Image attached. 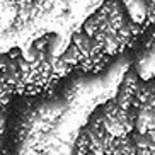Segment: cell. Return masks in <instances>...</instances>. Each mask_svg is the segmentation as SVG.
Returning <instances> with one entry per match:
<instances>
[{
	"label": "cell",
	"instance_id": "6da1fadb",
	"mask_svg": "<svg viewBox=\"0 0 155 155\" xmlns=\"http://www.w3.org/2000/svg\"><path fill=\"white\" fill-rule=\"evenodd\" d=\"M138 85H140L138 75L135 72H128L126 75H124L121 85H119L118 94H116L114 101H116L123 109H131L133 104H135V96H137Z\"/></svg>",
	"mask_w": 155,
	"mask_h": 155
}]
</instances>
